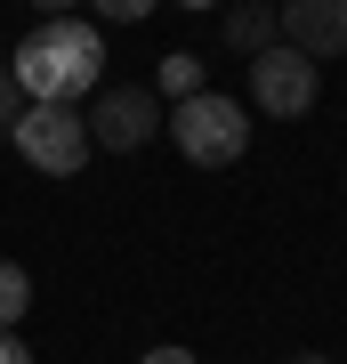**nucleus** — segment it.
<instances>
[{
    "mask_svg": "<svg viewBox=\"0 0 347 364\" xmlns=\"http://www.w3.org/2000/svg\"><path fill=\"white\" fill-rule=\"evenodd\" d=\"M291 364H331V356H291Z\"/></svg>",
    "mask_w": 347,
    "mask_h": 364,
    "instance_id": "nucleus-16",
    "label": "nucleus"
},
{
    "mask_svg": "<svg viewBox=\"0 0 347 364\" xmlns=\"http://www.w3.org/2000/svg\"><path fill=\"white\" fill-rule=\"evenodd\" d=\"M9 138H16V154H25L40 178H73V170L89 162V122H81V105H25Z\"/></svg>",
    "mask_w": 347,
    "mask_h": 364,
    "instance_id": "nucleus-3",
    "label": "nucleus"
},
{
    "mask_svg": "<svg viewBox=\"0 0 347 364\" xmlns=\"http://www.w3.org/2000/svg\"><path fill=\"white\" fill-rule=\"evenodd\" d=\"M250 105L275 122H299L315 105V57H299L291 41H275L267 57H250Z\"/></svg>",
    "mask_w": 347,
    "mask_h": 364,
    "instance_id": "nucleus-4",
    "label": "nucleus"
},
{
    "mask_svg": "<svg viewBox=\"0 0 347 364\" xmlns=\"http://www.w3.org/2000/svg\"><path fill=\"white\" fill-rule=\"evenodd\" d=\"M194 90H202V57H162V73H154V97H170V105H178V97H194Z\"/></svg>",
    "mask_w": 347,
    "mask_h": 364,
    "instance_id": "nucleus-8",
    "label": "nucleus"
},
{
    "mask_svg": "<svg viewBox=\"0 0 347 364\" xmlns=\"http://www.w3.org/2000/svg\"><path fill=\"white\" fill-rule=\"evenodd\" d=\"M33 9H49V16H73V9H81V0H33Z\"/></svg>",
    "mask_w": 347,
    "mask_h": 364,
    "instance_id": "nucleus-14",
    "label": "nucleus"
},
{
    "mask_svg": "<svg viewBox=\"0 0 347 364\" xmlns=\"http://www.w3.org/2000/svg\"><path fill=\"white\" fill-rule=\"evenodd\" d=\"M154 130H162L154 90H97L89 97V146H105V154H138V146H154Z\"/></svg>",
    "mask_w": 347,
    "mask_h": 364,
    "instance_id": "nucleus-5",
    "label": "nucleus"
},
{
    "mask_svg": "<svg viewBox=\"0 0 347 364\" xmlns=\"http://www.w3.org/2000/svg\"><path fill=\"white\" fill-rule=\"evenodd\" d=\"M178 9H226V0H178Z\"/></svg>",
    "mask_w": 347,
    "mask_h": 364,
    "instance_id": "nucleus-15",
    "label": "nucleus"
},
{
    "mask_svg": "<svg viewBox=\"0 0 347 364\" xmlns=\"http://www.w3.org/2000/svg\"><path fill=\"white\" fill-rule=\"evenodd\" d=\"M105 25H138V16H154V0H89Z\"/></svg>",
    "mask_w": 347,
    "mask_h": 364,
    "instance_id": "nucleus-10",
    "label": "nucleus"
},
{
    "mask_svg": "<svg viewBox=\"0 0 347 364\" xmlns=\"http://www.w3.org/2000/svg\"><path fill=\"white\" fill-rule=\"evenodd\" d=\"M170 138H178L186 162L226 170V162L250 154V105H234V97H219V90H194V97L170 105Z\"/></svg>",
    "mask_w": 347,
    "mask_h": 364,
    "instance_id": "nucleus-2",
    "label": "nucleus"
},
{
    "mask_svg": "<svg viewBox=\"0 0 347 364\" xmlns=\"http://www.w3.org/2000/svg\"><path fill=\"white\" fill-rule=\"evenodd\" d=\"M16 114H25V90H16V73L0 65V130H16Z\"/></svg>",
    "mask_w": 347,
    "mask_h": 364,
    "instance_id": "nucleus-11",
    "label": "nucleus"
},
{
    "mask_svg": "<svg viewBox=\"0 0 347 364\" xmlns=\"http://www.w3.org/2000/svg\"><path fill=\"white\" fill-rule=\"evenodd\" d=\"M16 90L33 105H73L81 90H97L105 81V41L89 25H73V16H57V25H33L16 41Z\"/></svg>",
    "mask_w": 347,
    "mask_h": 364,
    "instance_id": "nucleus-1",
    "label": "nucleus"
},
{
    "mask_svg": "<svg viewBox=\"0 0 347 364\" xmlns=\"http://www.w3.org/2000/svg\"><path fill=\"white\" fill-rule=\"evenodd\" d=\"M275 25L299 57H347V0H283Z\"/></svg>",
    "mask_w": 347,
    "mask_h": 364,
    "instance_id": "nucleus-6",
    "label": "nucleus"
},
{
    "mask_svg": "<svg viewBox=\"0 0 347 364\" xmlns=\"http://www.w3.org/2000/svg\"><path fill=\"white\" fill-rule=\"evenodd\" d=\"M138 364H194L186 348H154V356H138Z\"/></svg>",
    "mask_w": 347,
    "mask_h": 364,
    "instance_id": "nucleus-13",
    "label": "nucleus"
},
{
    "mask_svg": "<svg viewBox=\"0 0 347 364\" xmlns=\"http://www.w3.org/2000/svg\"><path fill=\"white\" fill-rule=\"evenodd\" d=\"M33 308V275L16 259H0V332H16V316Z\"/></svg>",
    "mask_w": 347,
    "mask_h": 364,
    "instance_id": "nucleus-9",
    "label": "nucleus"
},
{
    "mask_svg": "<svg viewBox=\"0 0 347 364\" xmlns=\"http://www.w3.org/2000/svg\"><path fill=\"white\" fill-rule=\"evenodd\" d=\"M0 364H33V348H25L16 332H0Z\"/></svg>",
    "mask_w": 347,
    "mask_h": 364,
    "instance_id": "nucleus-12",
    "label": "nucleus"
},
{
    "mask_svg": "<svg viewBox=\"0 0 347 364\" xmlns=\"http://www.w3.org/2000/svg\"><path fill=\"white\" fill-rule=\"evenodd\" d=\"M219 41L234 57H267L275 41H283V25H275V9L267 0H226V25H219Z\"/></svg>",
    "mask_w": 347,
    "mask_h": 364,
    "instance_id": "nucleus-7",
    "label": "nucleus"
}]
</instances>
